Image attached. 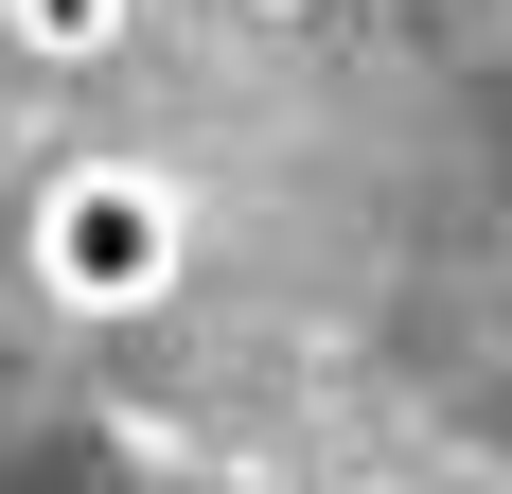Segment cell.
I'll list each match as a JSON object with an SVG mask.
<instances>
[{
	"label": "cell",
	"instance_id": "obj_3",
	"mask_svg": "<svg viewBox=\"0 0 512 494\" xmlns=\"http://www.w3.org/2000/svg\"><path fill=\"white\" fill-rule=\"evenodd\" d=\"M248 18H318V0H248Z\"/></svg>",
	"mask_w": 512,
	"mask_h": 494
},
{
	"label": "cell",
	"instance_id": "obj_1",
	"mask_svg": "<svg viewBox=\"0 0 512 494\" xmlns=\"http://www.w3.org/2000/svg\"><path fill=\"white\" fill-rule=\"evenodd\" d=\"M36 283L71 318H159V300L195 283V195L159 159H71L36 195Z\"/></svg>",
	"mask_w": 512,
	"mask_h": 494
},
{
	"label": "cell",
	"instance_id": "obj_2",
	"mask_svg": "<svg viewBox=\"0 0 512 494\" xmlns=\"http://www.w3.org/2000/svg\"><path fill=\"white\" fill-rule=\"evenodd\" d=\"M0 36L36 71H89V53H124V0H0Z\"/></svg>",
	"mask_w": 512,
	"mask_h": 494
}]
</instances>
